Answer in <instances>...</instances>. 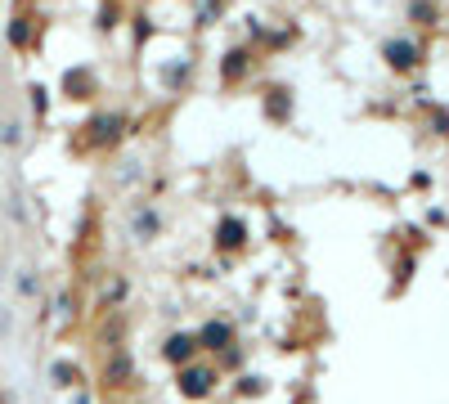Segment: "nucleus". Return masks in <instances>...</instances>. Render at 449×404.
Listing matches in <instances>:
<instances>
[{
	"label": "nucleus",
	"mask_w": 449,
	"mask_h": 404,
	"mask_svg": "<svg viewBox=\"0 0 449 404\" xmlns=\"http://www.w3.org/2000/svg\"><path fill=\"white\" fill-rule=\"evenodd\" d=\"M176 387H180V396H189V400H203L207 391L216 387V373H212V369H185V373H180V382H176Z\"/></svg>",
	"instance_id": "1"
},
{
	"label": "nucleus",
	"mask_w": 449,
	"mask_h": 404,
	"mask_svg": "<svg viewBox=\"0 0 449 404\" xmlns=\"http://www.w3.org/2000/svg\"><path fill=\"white\" fill-rule=\"evenodd\" d=\"M382 54H387V63L396 67V72H409V67L418 63V50H414V45H409V41H391V45H387V50H382Z\"/></svg>",
	"instance_id": "2"
},
{
	"label": "nucleus",
	"mask_w": 449,
	"mask_h": 404,
	"mask_svg": "<svg viewBox=\"0 0 449 404\" xmlns=\"http://www.w3.org/2000/svg\"><path fill=\"white\" fill-rule=\"evenodd\" d=\"M85 131H90V144H108V140H117V131H121V117L103 112V117H94Z\"/></svg>",
	"instance_id": "3"
},
{
	"label": "nucleus",
	"mask_w": 449,
	"mask_h": 404,
	"mask_svg": "<svg viewBox=\"0 0 449 404\" xmlns=\"http://www.w3.org/2000/svg\"><path fill=\"white\" fill-rule=\"evenodd\" d=\"M63 90H68L72 99H90V94H94V76L85 72V67H76V72L63 76Z\"/></svg>",
	"instance_id": "4"
},
{
	"label": "nucleus",
	"mask_w": 449,
	"mask_h": 404,
	"mask_svg": "<svg viewBox=\"0 0 449 404\" xmlns=\"http://www.w3.org/2000/svg\"><path fill=\"white\" fill-rule=\"evenodd\" d=\"M243 238H247V225L238 216H225L221 220V247H243Z\"/></svg>",
	"instance_id": "5"
},
{
	"label": "nucleus",
	"mask_w": 449,
	"mask_h": 404,
	"mask_svg": "<svg viewBox=\"0 0 449 404\" xmlns=\"http://www.w3.org/2000/svg\"><path fill=\"white\" fill-rule=\"evenodd\" d=\"M189 355H194V337H185V333H176V337H167V360H176V364H185Z\"/></svg>",
	"instance_id": "6"
},
{
	"label": "nucleus",
	"mask_w": 449,
	"mask_h": 404,
	"mask_svg": "<svg viewBox=\"0 0 449 404\" xmlns=\"http://www.w3.org/2000/svg\"><path fill=\"white\" fill-rule=\"evenodd\" d=\"M198 342H203L207 351H225V342H229V323H207Z\"/></svg>",
	"instance_id": "7"
},
{
	"label": "nucleus",
	"mask_w": 449,
	"mask_h": 404,
	"mask_svg": "<svg viewBox=\"0 0 449 404\" xmlns=\"http://www.w3.org/2000/svg\"><path fill=\"white\" fill-rule=\"evenodd\" d=\"M247 72V50H229L225 54V81H238Z\"/></svg>",
	"instance_id": "8"
},
{
	"label": "nucleus",
	"mask_w": 449,
	"mask_h": 404,
	"mask_svg": "<svg viewBox=\"0 0 449 404\" xmlns=\"http://www.w3.org/2000/svg\"><path fill=\"white\" fill-rule=\"evenodd\" d=\"M27 41H32V18H14V23H9V45L23 50Z\"/></svg>",
	"instance_id": "9"
},
{
	"label": "nucleus",
	"mask_w": 449,
	"mask_h": 404,
	"mask_svg": "<svg viewBox=\"0 0 449 404\" xmlns=\"http://www.w3.org/2000/svg\"><path fill=\"white\" fill-rule=\"evenodd\" d=\"M126 373H130V364H126V360H112V369H108V378H112V382L126 378Z\"/></svg>",
	"instance_id": "10"
},
{
	"label": "nucleus",
	"mask_w": 449,
	"mask_h": 404,
	"mask_svg": "<svg viewBox=\"0 0 449 404\" xmlns=\"http://www.w3.org/2000/svg\"><path fill=\"white\" fill-rule=\"evenodd\" d=\"M32 108L45 112V90H41V85H32Z\"/></svg>",
	"instance_id": "11"
}]
</instances>
